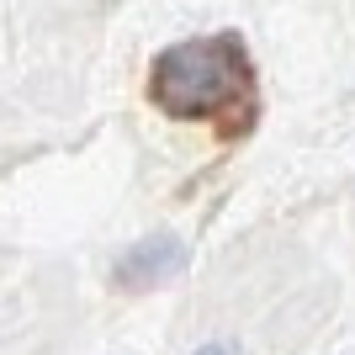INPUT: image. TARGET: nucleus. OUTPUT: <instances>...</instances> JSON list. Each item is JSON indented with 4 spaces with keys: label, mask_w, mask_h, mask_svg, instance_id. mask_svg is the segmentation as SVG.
Listing matches in <instances>:
<instances>
[{
    "label": "nucleus",
    "mask_w": 355,
    "mask_h": 355,
    "mask_svg": "<svg viewBox=\"0 0 355 355\" xmlns=\"http://www.w3.org/2000/svg\"><path fill=\"white\" fill-rule=\"evenodd\" d=\"M148 96L180 122L244 133L254 122V69L234 32L164 48L148 69Z\"/></svg>",
    "instance_id": "1"
},
{
    "label": "nucleus",
    "mask_w": 355,
    "mask_h": 355,
    "mask_svg": "<svg viewBox=\"0 0 355 355\" xmlns=\"http://www.w3.org/2000/svg\"><path fill=\"white\" fill-rule=\"evenodd\" d=\"M180 244L175 239H148V244H138L128 260H122V282L128 286H148V282H164L170 270H180Z\"/></svg>",
    "instance_id": "2"
},
{
    "label": "nucleus",
    "mask_w": 355,
    "mask_h": 355,
    "mask_svg": "<svg viewBox=\"0 0 355 355\" xmlns=\"http://www.w3.org/2000/svg\"><path fill=\"white\" fill-rule=\"evenodd\" d=\"M196 355H239V350H234V340H212V345H202Z\"/></svg>",
    "instance_id": "3"
}]
</instances>
